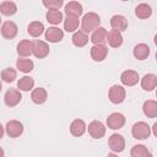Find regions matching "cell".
<instances>
[{"instance_id": "cell-1", "label": "cell", "mask_w": 157, "mask_h": 157, "mask_svg": "<svg viewBox=\"0 0 157 157\" xmlns=\"http://www.w3.org/2000/svg\"><path fill=\"white\" fill-rule=\"evenodd\" d=\"M99 25H101V17L96 12H87L82 17L81 31L85 32V33H90V32L93 33L97 28L101 27Z\"/></svg>"}, {"instance_id": "cell-2", "label": "cell", "mask_w": 157, "mask_h": 157, "mask_svg": "<svg viewBox=\"0 0 157 157\" xmlns=\"http://www.w3.org/2000/svg\"><path fill=\"white\" fill-rule=\"evenodd\" d=\"M131 134L136 140H146L151 135V128L145 121H137L132 125Z\"/></svg>"}, {"instance_id": "cell-3", "label": "cell", "mask_w": 157, "mask_h": 157, "mask_svg": "<svg viewBox=\"0 0 157 157\" xmlns=\"http://www.w3.org/2000/svg\"><path fill=\"white\" fill-rule=\"evenodd\" d=\"M125 96H126V91L123 86H119V85H113L110 88H109V92H108V97H109V101L114 104H119L121 103L124 99H125Z\"/></svg>"}, {"instance_id": "cell-4", "label": "cell", "mask_w": 157, "mask_h": 157, "mask_svg": "<svg viewBox=\"0 0 157 157\" xmlns=\"http://www.w3.org/2000/svg\"><path fill=\"white\" fill-rule=\"evenodd\" d=\"M125 121H126L125 117L121 113L115 112V113H112L110 115H108V118H107V126L109 129H112V130H118V129H121L124 126Z\"/></svg>"}, {"instance_id": "cell-5", "label": "cell", "mask_w": 157, "mask_h": 157, "mask_svg": "<svg viewBox=\"0 0 157 157\" xmlns=\"http://www.w3.org/2000/svg\"><path fill=\"white\" fill-rule=\"evenodd\" d=\"M88 134L93 139H102L105 135V126L99 120H93L88 124Z\"/></svg>"}, {"instance_id": "cell-6", "label": "cell", "mask_w": 157, "mask_h": 157, "mask_svg": "<svg viewBox=\"0 0 157 157\" xmlns=\"http://www.w3.org/2000/svg\"><path fill=\"white\" fill-rule=\"evenodd\" d=\"M108 145L113 152H121L125 148V139L120 134H112L108 139Z\"/></svg>"}, {"instance_id": "cell-7", "label": "cell", "mask_w": 157, "mask_h": 157, "mask_svg": "<svg viewBox=\"0 0 157 157\" xmlns=\"http://www.w3.org/2000/svg\"><path fill=\"white\" fill-rule=\"evenodd\" d=\"M5 129H6V134L10 137H18L23 132V125L18 120H10V121H7Z\"/></svg>"}, {"instance_id": "cell-8", "label": "cell", "mask_w": 157, "mask_h": 157, "mask_svg": "<svg viewBox=\"0 0 157 157\" xmlns=\"http://www.w3.org/2000/svg\"><path fill=\"white\" fill-rule=\"evenodd\" d=\"M22 99V94L18 90H15V88H10L6 91L5 93V97H4V101H5V104L9 105V107H15L17 105Z\"/></svg>"}, {"instance_id": "cell-9", "label": "cell", "mask_w": 157, "mask_h": 157, "mask_svg": "<svg viewBox=\"0 0 157 157\" xmlns=\"http://www.w3.org/2000/svg\"><path fill=\"white\" fill-rule=\"evenodd\" d=\"M49 54V45L39 39L33 40V55L38 59H43Z\"/></svg>"}, {"instance_id": "cell-10", "label": "cell", "mask_w": 157, "mask_h": 157, "mask_svg": "<svg viewBox=\"0 0 157 157\" xmlns=\"http://www.w3.org/2000/svg\"><path fill=\"white\" fill-rule=\"evenodd\" d=\"M83 12L82 5L77 1H70L65 5V13L67 17H74V18H78Z\"/></svg>"}, {"instance_id": "cell-11", "label": "cell", "mask_w": 157, "mask_h": 157, "mask_svg": "<svg viewBox=\"0 0 157 157\" xmlns=\"http://www.w3.org/2000/svg\"><path fill=\"white\" fill-rule=\"evenodd\" d=\"M108 55V47L105 44H98L93 45L91 48V58L94 61H103Z\"/></svg>"}, {"instance_id": "cell-12", "label": "cell", "mask_w": 157, "mask_h": 157, "mask_svg": "<svg viewBox=\"0 0 157 157\" xmlns=\"http://www.w3.org/2000/svg\"><path fill=\"white\" fill-rule=\"evenodd\" d=\"M139 74L134 70H125L120 75V81L124 86H134L139 82Z\"/></svg>"}, {"instance_id": "cell-13", "label": "cell", "mask_w": 157, "mask_h": 157, "mask_svg": "<svg viewBox=\"0 0 157 157\" xmlns=\"http://www.w3.org/2000/svg\"><path fill=\"white\" fill-rule=\"evenodd\" d=\"M17 32H18V28H17L16 23L12 22V21H6V22H4L2 26H1V34H2V37L6 38V39H12V38H15L16 34H17Z\"/></svg>"}, {"instance_id": "cell-14", "label": "cell", "mask_w": 157, "mask_h": 157, "mask_svg": "<svg viewBox=\"0 0 157 157\" xmlns=\"http://www.w3.org/2000/svg\"><path fill=\"white\" fill-rule=\"evenodd\" d=\"M64 38V32L59 27H49L45 31V39L50 43H58Z\"/></svg>"}, {"instance_id": "cell-15", "label": "cell", "mask_w": 157, "mask_h": 157, "mask_svg": "<svg viewBox=\"0 0 157 157\" xmlns=\"http://www.w3.org/2000/svg\"><path fill=\"white\" fill-rule=\"evenodd\" d=\"M17 54L22 58L29 56L31 54H33V42L28 40V39H23L17 44Z\"/></svg>"}, {"instance_id": "cell-16", "label": "cell", "mask_w": 157, "mask_h": 157, "mask_svg": "<svg viewBox=\"0 0 157 157\" xmlns=\"http://www.w3.org/2000/svg\"><path fill=\"white\" fill-rule=\"evenodd\" d=\"M110 26L114 31L123 32L128 28V20L121 15H114L110 18Z\"/></svg>"}, {"instance_id": "cell-17", "label": "cell", "mask_w": 157, "mask_h": 157, "mask_svg": "<svg viewBox=\"0 0 157 157\" xmlns=\"http://www.w3.org/2000/svg\"><path fill=\"white\" fill-rule=\"evenodd\" d=\"M107 37H108V32L104 27H99L97 28L92 36H91V42L93 43V45H98V44H104L107 42Z\"/></svg>"}, {"instance_id": "cell-18", "label": "cell", "mask_w": 157, "mask_h": 157, "mask_svg": "<svg viewBox=\"0 0 157 157\" xmlns=\"http://www.w3.org/2000/svg\"><path fill=\"white\" fill-rule=\"evenodd\" d=\"M86 129H87V126L82 119H75L70 124V132H71V135H74L76 137L82 136L85 134Z\"/></svg>"}, {"instance_id": "cell-19", "label": "cell", "mask_w": 157, "mask_h": 157, "mask_svg": "<svg viewBox=\"0 0 157 157\" xmlns=\"http://www.w3.org/2000/svg\"><path fill=\"white\" fill-rule=\"evenodd\" d=\"M141 87H142V90H145L147 92L156 88L157 87V76L155 74H146L141 78Z\"/></svg>"}, {"instance_id": "cell-20", "label": "cell", "mask_w": 157, "mask_h": 157, "mask_svg": "<svg viewBox=\"0 0 157 157\" xmlns=\"http://www.w3.org/2000/svg\"><path fill=\"white\" fill-rule=\"evenodd\" d=\"M132 54L137 60H145L150 55V47L145 43H139L134 47Z\"/></svg>"}, {"instance_id": "cell-21", "label": "cell", "mask_w": 157, "mask_h": 157, "mask_svg": "<svg viewBox=\"0 0 157 157\" xmlns=\"http://www.w3.org/2000/svg\"><path fill=\"white\" fill-rule=\"evenodd\" d=\"M48 98V92L45 88L43 87H38V88H34L31 93V99L33 103L36 104H43Z\"/></svg>"}, {"instance_id": "cell-22", "label": "cell", "mask_w": 157, "mask_h": 157, "mask_svg": "<svg viewBox=\"0 0 157 157\" xmlns=\"http://www.w3.org/2000/svg\"><path fill=\"white\" fill-rule=\"evenodd\" d=\"M107 42H108V44H109L112 48H118V47H120V45L123 44V36H121L120 32L112 29V31L108 32Z\"/></svg>"}, {"instance_id": "cell-23", "label": "cell", "mask_w": 157, "mask_h": 157, "mask_svg": "<svg viewBox=\"0 0 157 157\" xmlns=\"http://www.w3.org/2000/svg\"><path fill=\"white\" fill-rule=\"evenodd\" d=\"M142 110L147 118H156L157 117V102L152 99H147L144 102Z\"/></svg>"}, {"instance_id": "cell-24", "label": "cell", "mask_w": 157, "mask_h": 157, "mask_svg": "<svg viewBox=\"0 0 157 157\" xmlns=\"http://www.w3.org/2000/svg\"><path fill=\"white\" fill-rule=\"evenodd\" d=\"M71 40H72L74 45H76L78 48H82L88 43V36H87V33H85V32H82L80 29V31H77V32H75L72 34Z\"/></svg>"}, {"instance_id": "cell-25", "label": "cell", "mask_w": 157, "mask_h": 157, "mask_svg": "<svg viewBox=\"0 0 157 157\" xmlns=\"http://www.w3.org/2000/svg\"><path fill=\"white\" fill-rule=\"evenodd\" d=\"M135 15H136L139 18H141V20L148 18V17H151V15H152V9H151L150 5H147V4H145V2L139 4V5L136 6V9H135Z\"/></svg>"}, {"instance_id": "cell-26", "label": "cell", "mask_w": 157, "mask_h": 157, "mask_svg": "<svg viewBox=\"0 0 157 157\" xmlns=\"http://www.w3.org/2000/svg\"><path fill=\"white\" fill-rule=\"evenodd\" d=\"M16 67H17L20 71L27 74V72H31V71L33 70L34 64H33V61H32L31 59L20 58V59H17V61H16Z\"/></svg>"}, {"instance_id": "cell-27", "label": "cell", "mask_w": 157, "mask_h": 157, "mask_svg": "<svg viewBox=\"0 0 157 157\" xmlns=\"http://www.w3.org/2000/svg\"><path fill=\"white\" fill-rule=\"evenodd\" d=\"M45 18L52 25H59L64 20L63 12L60 10H48L45 13Z\"/></svg>"}, {"instance_id": "cell-28", "label": "cell", "mask_w": 157, "mask_h": 157, "mask_svg": "<svg viewBox=\"0 0 157 157\" xmlns=\"http://www.w3.org/2000/svg\"><path fill=\"white\" fill-rule=\"evenodd\" d=\"M131 157H152V153L145 145H135L130 151Z\"/></svg>"}, {"instance_id": "cell-29", "label": "cell", "mask_w": 157, "mask_h": 157, "mask_svg": "<svg viewBox=\"0 0 157 157\" xmlns=\"http://www.w3.org/2000/svg\"><path fill=\"white\" fill-rule=\"evenodd\" d=\"M43 31H44V25L39 21H33L27 27V32L32 37H39L43 33Z\"/></svg>"}, {"instance_id": "cell-30", "label": "cell", "mask_w": 157, "mask_h": 157, "mask_svg": "<svg viewBox=\"0 0 157 157\" xmlns=\"http://www.w3.org/2000/svg\"><path fill=\"white\" fill-rule=\"evenodd\" d=\"M16 11H17V6L13 1H2L0 4V12L5 16H11L16 13Z\"/></svg>"}, {"instance_id": "cell-31", "label": "cell", "mask_w": 157, "mask_h": 157, "mask_svg": "<svg viewBox=\"0 0 157 157\" xmlns=\"http://www.w3.org/2000/svg\"><path fill=\"white\" fill-rule=\"evenodd\" d=\"M34 86V80L31 76H23L17 82V88L20 91H31Z\"/></svg>"}, {"instance_id": "cell-32", "label": "cell", "mask_w": 157, "mask_h": 157, "mask_svg": "<svg viewBox=\"0 0 157 157\" xmlns=\"http://www.w3.org/2000/svg\"><path fill=\"white\" fill-rule=\"evenodd\" d=\"M80 21L78 18H74V17H67L64 18V29L66 32H75L78 28Z\"/></svg>"}, {"instance_id": "cell-33", "label": "cell", "mask_w": 157, "mask_h": 157, "mask_svg": "<svg viewBox=\"0 0 157 157\" xmlns=\"http://www.w3.org/2000/svg\"><path fill=\"white\" fill-rule=\"evenodd\" d=\"M16 76H17V72L12 67H6V69H4L1 71V78H2L4 82H7V83L13 82L15 78H16Z\"/></svg>"}, {"instance_id": "cell-34", "label": "cell", "mask_w": 157, "mask_h": 157, "mask_svg": "<svg viewBox=\"0 0 157 157\" xmlns=\"http://www.w3.org/2000/svg\"><path fill=\"white\" fill-rule=\"evenodd\" d=\"M63 0H43V5L48 10H59L60 6H63Z\"/></svg>"}, {"instance_id": "cell-35", "label": "cell", "mask_w": 157, "mask_h": 157, "mask_svg": "<svg viewBox=\"0 0 157 157\" xmlns=\"http://www.w3.org/2000/svg\"><path fill=\"white\" fill-rule=\"evenodd\" d=\"M151 129H152V134L157 137V123H155V124L152 125V128H151Z\"/></svg>"}, {"instance_id": "cell-36", "label": "cell", "mask_w": 157, "mask_h": 157, "mask_svg": "<svg viewBox=\"0 0 157 157\" xmlns=\"http://www.w3.org/2000/svg\"><path fill=\"white\" fill-rule=\"evenodd\" d=\"M107 157H118V155H115V153H109Z\"/></svg>"}, {"instance_id": "cell-37", "label": "cell", "mask_w": 157, "mask_h": 157, "mask_svg": "<svg viewBox=\"0 0 157 157\" xmlns=\"http://www.w3.org/2000/svg\"><path fill=\"white\" fill-rule=\"evenodd\" d=\"M153 42H155V44H156V45H157V34H156V36H155V38H153Z\"/></svg>"}, {"instance_id": "cell-38", "label": "cell", "mask_w": 157, "mask_h": 157, "mask_svg": "<svg viewBox=\"0 0 157 157\" xmlns=\"http://www.w3.org/2000/svg\"><path fill=\"white\" fill-rule=\"evenodd\" d=\"M156 60H157V53H156Z\"/></svg>"}, {"instance_id": "cell-39", "label": "cell", "mask_w": 157, "mask_h": 157, "mask_svg": "<svg viewBox=\"0 0 157 157\" xmlns=\"http://www.w3.org/2000/svg\"><path fill=\"white\" fill-rule=\"evenodd\" d=\"M156 97H157V91H156Z\"/></svg>"}]
</instances>
